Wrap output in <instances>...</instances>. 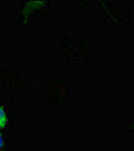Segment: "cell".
Masks as SVG:
<instances>
[{
	"instance_id": "obj_1",
	"label": "cell",
	"mask_w": 134,
	"mask_h": 151,
	"mask_svg": "<svg viewBox=\"0 0 134 151\" xmlns=\"http://www.w3.org/2000/svg\"><path fill=\"white\" fill-rule=\"evenodd\" d=\"M7 122H8V117H7L4 109L0 107V129L5 127Z\"/></svg>"
},
{
	"instance_id": "obj_2",
	"label": "cell",
	"mask_w": 134,
	"mask_h": 151,
	"mask_svg": "<svg viewBox=\"0 0 134 151\" xmlns=\"http://www.w3.org/2000/svg\"><path fill=\"white\" fill-rule=\"evenodd\" d=\"M3 145H4V141H3V137H2L1 133H0V151L3 148Z\"/></svg>"
}]
</instances>
